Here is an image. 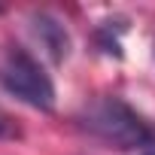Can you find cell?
Instances as JSON below:
<instances>
[{
  "label": "cell",
  "mask_w": 155,
  "mask_h": 155,
  "mask_svg": "<svg viewBox=\"0 0 155 155\" xmlns=\"http://www.w3.org/2000/svg\"><path fill=\"white\" fill-rule=\"evenodd\" d=\"M28 25H31L34 40L43 46L46 58H49L52 64H64L67 55H70V34H67V28H64L52 12H31Z\"/></svg>",
  "instance_id": "obj_3"
},
{
  "label": "cell",
  "mask_w": 155,
  "mask_h": 155,
  "mask_svg": "<svg viewBox=\"0 0 155 155\" xmlns=\"http://www.w3.org/2000/svg\"><path fill=\"white\" fill-rule=\"evenodd\" d=\"M82 131H88L94 140L119 149V152H131V149H146L155 143V131L149 128V122L128 107L122 97H97L94 104H88L79 116Z\"/></svg>",
  "instance_id": "obj_1"
},
{
  "label": "cell",
  "mask_w": 155,
  "mask_h": 155,
  "mask_svg": "<svg viewBox=\"0 0 155 155\" xmlns=\"http://www.w3.org/2000/svg\"><path fill=\"white\" fill-rule=\"evenodd\" d=\"M12 137H18L15 122H12L9 116H3V113H0V140H12Z\"/></svg>",
  "instance_id": "obj_4"
},
{
  "label": "cell",
  "mask_w": 155,
  "mask_h": 155,
  "mask_svg": "<svg viewBox=\"0 0 155 155\" xmlns=\"http://www.w3.org/2000/svg\"><path fill=\"white\" fill-rule=\"evenodd\" d=\"M0 85L34 110L49 113L55 107V85L49 79V73L25 49H12L3 58V64H0Z\"/></svg>",
  "instance_id": "obj_2"
},
{
  "label": "cell",
  "mask_w": 155,
  "mask_h": 155,
  "mask_svg": "<svg viewBox=\"0 0 155 155\" xmlns=\"http://www.w3.org/2000/svg\"><path fill=\"white\" fill-rule=\"evenodd\" d=\"M140 155H155V143H152V146H146V149H143Z\"/></svg>",
  "instance_id": "obj_5"
}]
</instances>
